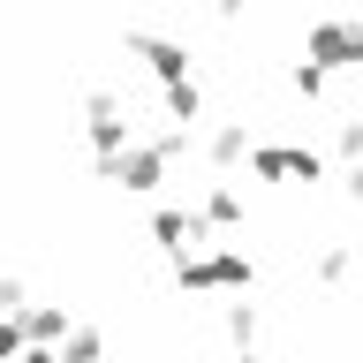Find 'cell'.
Returning <instances> with one entry per match:
<instances>
[{
    "instance_id": "cell-17",
    "label": "cell",
    "mask_w": 363,
    "mask_h": 363,
    "mask_svg": "<svg viewBox=\"0 0 363 363\" xmlns=\"http://www.w3.org/2000/svg\"><path fill=\"white\" fill-rule=\"evenodd\" d=\"M16 363H61V348H23Z\"/></svg>"
},
{
    "instance_id": "cell-3",
    "label": "cell",
    "mask_w": 363,
    "mask_h": 363,
    "mask_svg": "<svg viewBox=\"0 0 363 363\" xmlns=\"http://www.w3.org/2000/svg\"><path fill=\"white\" fill-rule=\"evenodd\" d=\"M250 174L257 182H325V159L311 144H257L250 152Z\"/></svg>"
},
{
    "instance_id": "cell-12",
    "label": "cell",
    "mask_w": 363,
    "mask_h": 363,
    "mask_svg": "<svg viewBox=\"0 0 363 363\" xmlns=\"http://www.w3.org/2000/svg\"><path fill=\"white\" fill-rule=\"evenodd\" d=\"M348 272H356V250H348V242H325V250H318V280H348Z\"/></svg>"
},
{
    "instance_id": "cell-2",
    "label": "cell",
    "mask_w": 363,
    "mask_h": 363,
    "mask_svg": "<svg viewBox=\"0 0 363 363\" xmlns=\"http://www.w3.org/2000/svg\"><path fill=\"white\" fill-rule=\"evenodd\" d=\"M311 61L318 68H363V16H318L311 23Z\"/></svg>"
},
{
    "instance_id": "cell-4",
    "label": "cell",
    "mask_w": 363,
    "mask_h": 363,
    "mask_svg": "<svg viewBox=\"0 0 363 363\" xmlns=\"http://www.w3.org/2000/svg\"><path fill=\"white\" fill-rule=\"evenodd\" d=\"M152 235H159V250H174V257H204L212 220H204V212H182V204H159V212H152Z\"/></svg>"
},
{
    "instance_id": "cell-9",
    "label": "cell",
    "mask_w": 363,
    "mask_h": 363,
    "mask_svg": "<svg viewBox=\"0 0 363 363\" xmlns=\"http://www.w3.org/2000/svg\"><path fill=\"white\" fill-rule=\"evenodd\" d=\"M204 152H212V167H235V159H250L257 144H250V129H242V121H220V129L204 136Z\"/></svg>"
},
{
    "instance_id": "cell-13",
    "label": "cell",
    "mask_w": 363,
    "mask_h": 363,
    "mask_svg": "<svg viewBox=\"0 0 363 363\" xmlns=\"http://www.w3.org/2000/svg\"><path fill=\"white\" fill-rule=\"evenodd\" d=\"M227 340H235V348L257 340V311H250V303H227Z\"/></svg>"
},
{
    "instance_id": "cell-1",
    "label": "cell",
    "mask_w": 363,
    "mask_h": 363,
    "mask_svg": "<svg viewBox=\"0 0 363 363\" xmlns=\"http://www.w3.org/2000/svg\"><path fill=\"white\" fill-rule=\"evenodd\" d=\"M174 280L189 295H212V288H250L257 265H250V250H204V257H174Z\"/></svg>"
},
{
    "instance_id": "cell-8",
    "label": "cell",
    "mask_w": 363,
    "mask_h": 363,
    "mask_svg": "<svg viewBox=\"0 0 363 363\" xmlns=\"http://www.w3.org/2000/svg\"><path fill=\"white\" fill-rule=\"evenodd\" d=\"M197 212L212 220V235H235V227H242V197H235L227 182H212V189H204V204H197Z\"/></svg>"
},
{
    "instance_id": "cell-6",
    "label": "cell",
    "mask_w": 363,
    "mask_h": 363,
    "mask_svg": "<svg viewBox=\"0 0 363 363\" xmlns=\"http://www.w3.org/2000/svg\"><path fill=\"white\" fill-rule=\"evenodd\" d=\"M99 174H106V182H121V189H136V197H144V189H159V174H167V159H159V144L144 136V144H129V152L113 159V167H99Z\"/></svg>"
},
{
    "instance_id": "cell-11",
    "label": "cell",
    "mask_w": 363,
    "mask_h": 363,
    "mask_svg": "<svg viewBox=\"0 0 363 363\" xmlns=\"http://www.w3.org/2000/svg\"><path fill=\"white\" fill-rule=\"evenodd\" d=\"M167 113H174V129H197V113H204V91H197V84H174V91H167Z\"/></svg>"
},
{
    "instance_id": "cell-16",
    "label": "cell",
    "mask_w": 363,
    "mask_h": 363,
    "mask_svg": "<svg viewBox=\"0 0 363 363\" xmlns=\"http://www.w3.org/2000/svg\"><path fill=\"white\" fill-rule=\"evenodd\" d=\"M340 152H348V159L363 167V121H340Z\"/></svg>"
},
{
    "instance_id": "cell-7",
    "label": "cell",
    "mask_w": 363,
    "mask_h": 363,
    "mask_svg": "<svg viewBox=\"0 0 363 363\" xmlns=\"http://www.w3.org/2000/svg\"><path fill=\"white\" fill-rule=\"evenodd\" d=\"M23 333H30V348H61L68 333H76V318H68V303H38L30 318H16Z\"/></svg>"
},
{
    "instance_id": "cell-14",
    "label": "cell",
    "mask_w": 363,
    "mask_h": 363,
    "mask_svg": "<svg viewBox=\"0 0 363 363\" xmlns=\"http://www.w3.org/2000/svg\"><path fill=\"white\" fill-rule=\"evenodd\" d=\"M295 91H303V99H318V91H325V68L303 61V68H295Z\"/></svg>"
},
{
    "instance_id": "cell-18",
    "label": "cell",
    "mask_w": 363,
    "mask_h": 363,
    "mask_svg": "<svg viewBox=\"0 0 363 363\" xmlns=\"http://www.w3.org/2000/svg\"><path fill=\"white\" fill-rule=\"evenodd\" d=\"M348 197H356V204H363V167H348Z\"/></svg>"
},
{
    "instance_id": "cell-15",
    "label": "cell",
    "mask_w": 363,
    "mask_h": 363,
    "mask_svg": "<svg viewBox=\"0 0 363 363\" xmlns=\"http://www.w3.org/2000/svg\"><path fill=\"white\" fill-rule=\"evenodd\" d=\"M152 144H159V159H182V152H189V129H159Z\"/></svg>"
},
{
    "instance_id": "cell-5",
    "label": "cell",
    "mask_w": 363,
    "mask_h": 363,
    "mask_svg": "<svg viewBox=\"0 0 363 363\" xmlns=\"http://www.w3.org/2000/svg\"><path fill=\"white\" fill-rule=\"evenodd\" d=\"M129 53H144V61H152V76H159L167 91H174V84H197V76H189V45L159 38V30H129Z\"/></svg>"
},
{
    "instance_id": "cell-19",
    "label": "cell",
    "mask_w": 363,
    "mask_h": 363,
    "mask_svg": "<svg viewBox=\"0 0 363 363\" xmlns=\"http://www.w3.org/2000/svg\"><path fill=\"white\" fill-rule=\"evenodd\" d=\"M235 363H272V356H257V348H242V356H235Z\"/></svg>"
},
{
    "instance_id": "cell-10",
    "label": "cell",
    "mask_w": 363,
    "mask_h": 363,
    "mask_svg": "<svg viewBox=\"0 0 363 363\" xmlns=\"http://www.w3.org/2000/svg\"><path fill=\"white\" fill-rule=\"evenodd\" d=\"M106 356V333H99V325H76V333L61 340V363H99Z\"/></svg>"
}]
</instances>
